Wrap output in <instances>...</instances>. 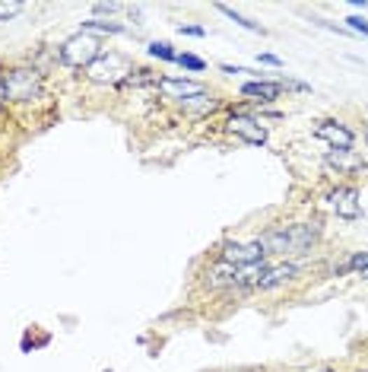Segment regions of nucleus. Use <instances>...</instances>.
I'll return each instance as SVG.
<instances>
[{
	"instance_id": "obj_24",
	"label": "nucleus",
	"mask_w": 368,
	"mask_h": 372,
	"mask_svg": "<svg viewBox=\"0 0 368 372\" xmlns=\"http://www.w3.org/2000/svg\"><path fill=\"white\" fill-rule=\"evenodd\" d=\"M3 102H7V74L0 70V109H3Z\"/></svg>"
},
{
	"instance_id": "obj_15",
	"label": "nucleus",
	"mask_w": 368,
	"mask_h": 372,
	"mask_svg": "<svg viewBox=\"0 0 368 372\" xmlns=\"http://www.w3.org/2000/svg\"><path fill=\"white\" fill-rule=\"evenodd\" d=\"M184 111H191V115H206V111H216L219 102L210 96H197V99H187V102H181Z\"/></svg>"
},
{
	"instance_id": "obj_4",
	"label": "nucleus",
	"mask_w": 368,
	"mask_h": 372,
	"mask_svg": "<svg viewBox=\"0 0 368 372\" xmlns=\"http://www.w3.org/2000/svg\"><path fill=\"white\" fill-rule=\"evenodd\" d=\"M130 74H134V64H130L124 55H118V51H108V55H102L92 67H89L86 76L92 83H102V86H121Z\"/></svg>"
},
{
	"instance_id": "obj_13",
	"label": "nucleus",
	"mask_w": 368,
	"mask_h": 372,
	"mask_svg": "<svg viewBox=\"0 0 368 372\" xmlns=\"http://www.w3.org/2000/svg\"><path fill=\"white\" fill-rule=\"evenodd\" d=\"M80 32H86V35H121V32H127V29L121 26V22H108V20H86L80 26Z\"/></svg>"
},
{
	"instance_id": "obj_18",
	"label": "nucleus",
	"mask_w": 368,
	"mask_h": 372,
	"mask_svg": "<svg viewBox=\"0 0 368 372\" xmlns=\"http://www.w3.org/2000/svg\"><path fill=\"white\" fill-rule=\"evenodd\" d=\"M16 13H22V4H20V0H0V22L13 20Z\"/></svg>"
},
{
	"instance_id": "obj_20",
	"label": "nucleus",
	"mask_w": 368,
	"mask_h": 372,
	"mask_svg": "<svg viewBox=\"0 0 368 372\" xmlns=\"http://www.w3.org/2000/svg\"><path fill=\"white\" fill-rule=\"evenodd\" d=\"M219 70H222V74H229V76H245V74H254V70L239 67V64H219ZM254 76H257V74H254ZM257 80H264V76H257Z\"/></svg>"
},
{
	"instance_id": "obj_12",
	"label": "nucleus",
	"mask_w": 368,
	"mask_h": 372,
	"mask_svg": "<svg viewBox=\"0 0 368 372\" xmlns=\"http://www.w3.org/2000/svg\"><path fill=\"white\" fill-rule=\"evenodd\" d=\"M295 274H299V264H292V261L276 264V268H267V270H264V277H260V280L254 283V289H273V287H283V283H289Z\"/></svg>"
},
{
	"instance_id": "obj_1",
	"label": "nucleus",
	"mask_w": 368,
	"mask_h": 372,
	"mask_svg": "<svg viewBox=\"0 0 368 372\" xmlns=\"http://www.w3.org/2000/svg\"><path fill=\"white\" fill-rule=\"evenodd\" d=\"M320 229L318 223H286V226H270L257 235L260 252L267 255H283V258H299L308 255L318 242Z\"/></svg>"
},
{
	"instance_id": "obj_2",
	"label": "nucleus",
	"mask_w": 368,
	"mask_h": 372,
	"mask_svg": "<svg viewBox=\"0 0 368 372\" xmlns=\"http://www.w3.org/2000/svg\"><path fill=\"white\" fill-rule=\"evenodd\" d=\"M102 55H105V51H102V41H99L96 35H86V32L70 35L61 48H57V57H61V64H67V67H76V70H83V67L89 70Z\"/></svg>"
},
{
	"instance_id": "obj_8",
	"label": "nucleus",
	"mask_w": 368,
	"mask_h": 372,
	"mask_svg": "<svg viewBox=\"0 0 368 372\" xmlns=\"http://www.w3.org/2000/svg\"><path fill=\"white\" fill-rule=\"evenodd\" d=\"M314 137L330 144V150H353L355 146L353 128H346L343 121H320L318 128H314Z\"/></svg>"
},
{
	"instance_id": "obj_9",
	"label": "nucleus",
	"mask_w": 368,
	"mask_h": 372,
	"mask_svg": "<svg viewBox=\"0 0 368 372\" xmlns=\"http://www.w3.org/2000/svg\"><path fill=\"white\" fill-rule=\"evenodd\" d=\"M330 207L337 210V216H343V220H359L362 214V200H359V191H355L353 185H340L334 188V191L327 194Z\"/></svg>"
},
{
	"instance_id": "obj_7",
	"label": "nucleus",
	"mask_w": 368,
	"mask_h": 372,
	"mask_svg": "<svg viewBox=\"0 0 368 372\" xmlns=\"http://www.w3.org/2000/svg\"><path fill=\"white\" fill-rule=\"evenodd\" d=\"M159 92L175 102H187V99L206 96V86L197 80H181V76H159Z\"/></svg>"
},
{
	"instance_id": "obj_17",
	"label": "nucleus",
	"mask_w": 368,
	"mask_h": 372,
	"mask_svg": "<svg viewBox=\"0 0 368 372\" xmlns=\"http://www.w3.org/2000/svg\"><path fill=\"white\" fill-rule=\"evenodd\" d=\"M175 64H181V67H184V70H191V74H200V70H206V61H204V57L187 55V51H184V55H178Z\"/></svg>"
},
{
	"instance_id": "obj_27",
	"label": "nucleus",
	"mask_w": 368,
	"mask_h": 372,
	"mask_svg": "<svg viewBox=\"0 0 368 372\" xmlns=\"http://www.w3.org/2000/svg\"><path fill=\"white\" fill-rule=\"evenodd\" d=\"M359 274H362V277H365V280H368V270H359Z\"/></svg>"
},
{
	"instance_id": "obj_25",
	"label": "nucleus",
	"mask_w": 368,
	"mask_h": 372,
	"mask_svg": "<svg viewBox=\"0 0 368 372\" xmlns=\"http://www.w3.org/2000/svg\"><path fill=\"white\" fill-rule=\"evenodd\" d=\"M115 4H96V7H92V13H96V16H102V13H115Z\"/></svg>"
},
{
	"instance_id": "obj_21",
	"label": "nucleus",
	"mask_w": 368,
	"mask_h": 372,
	"mask_svg": "<svg viewBox=\"0 0 368 372\" xmlns=\"http://www.w3.org/2000/svg\"><path fill=\"white\" fill-rule=\"evenodd\" d=\"M349 32H355V35H365L368 39V20H362V16H349Z\"/></svg>"
},
{
	"instance_id": "obj_19",
	"label": "nucleus",
	"mask_w": 368,
	"mask_h": 372,
	"mask_svg": "<svg viewBox=\"0 0 368 372\" xmlns=\"http://www.w3.org/2000/svg\"><path fill=\"white\" fill-rule=\"evenodd\" d=\"M343 270H368V252H359V255H353L346 268H340V274H343Z\"/></svg>"
},
{
	"instance_id": "obj_16",
	"label": "nucleus",
	"mask_w": 368,
	"mask_h": 372,
	"mask_svg": "<svg viewBox=\"0 0 368 372\" xmlns=\"http://www.w3.org/2000/svg\"><path fill=\"white\" fill-rule=\"evenodd\" d=\"M146 51H150L153 57H159V61H178V51L171 48L169 41H150V48Z\"/></svg>"
},
{
	"instance_id": "obj_10",
	"label": "nucleus",
	"mask_w": 368,
	"mask_h": 372,
	"mask_svg": "<svg viewBox=\"0 0 368 372\" xmlns=\"http://www.w3.org/2000/svg\"><path fill=\"white\" fill-rule=\"evenodd\" d=\"M324 165H327L330 172L353 179V175H359L362 169H365V159H362L355 150H327V156H324Z\"/></svg>"
},
{
	"instance_id": "obj_23",
	"label": "nucleus",
	"mask_w": 368,
	"mask_h": 372,
	"mask_svg": "<svg viewBox=\"0 0 368 372\" xmlns=\"http://www.w3.org/2000/svg\"><path fill=\"white\" fill-rule=\"evenodd\" d=\"M257 61L260 64H270V67H283V61L276 55H257Z\"/></svg>"
},
{
	"instance_id": "obj_14",
	"label": "nucleus",
	"mask_w": 368,
	"mask_h": 372,
	"mask_svg": "<svg viewBox=\"0 0 368 372\" xmlns=\"http://www.w3.org/2000/svg\"><path fill=\"white\" fill-rule=\"evenodd\" d=\"M216 10H219V13H222V16H229V20H232V22H239L241 29H248V32H260V35H264V29H260V22H254V20H248V16H241L239 10L225 7V4H216Z\"/></svg>"
},
{
	"instance_id": "obj_5",
	"label": "nucleus",
	"mask_w": 368,
	"mask_h": 372,
	"mask_svg": "<svg viewBox=\"0 0 368 372\" xmlns=\"http://www.w3.org/2000/svg\"><path fill=\"white\" fill-rule=\"evenodd\" d=\"M219 261L232 264V268H251V264L264 261V252H260L257 239L254 242H225L222 252H219Z\"/></svg>"
},
{
	"instance_id": "obj_3",
	"label": "nucleus",
	"mask_w": 368,
	"mask_h": 372,
	"mask_svg": "<svg viewBox=\"0 0 368 372\" xmlns=\"http://www.w3.org/2000/svg\"><path fill=\"white\" fill-rule=\"evenodd\" d=\"M45 92V74L38 67H13L7 70V99L10 102H35Z\"/></svg>"
},
{
	"instance_id": "obj_22",
	"label": "nucleus",
	"mask_w": 368,
	"mask_h": 372,
	"mask_svg": "<svg viewBox=\"0 0 368 372\" xmlns=\"http://www.w3.org/2000/svg\"><path fill=\"white\" fill-rule=\"evenodd\" d=\"M178 32H181V35H194V39H206V29L204 26H184V22H181V26H178Z\"/></svg>"
},
{
	"instance_id": "obj_6",
	"label": "nucleus",
	"mask_w": 368,
	"mask_h": 372,
	"mask_svg": "<svg viewBox=\"0 0 368 372\" xmlns=\"http://www.w3.org/2000/svg\"><path fill=\"white\" fill-rule=\"evenodd\" d=\"M225 128H229L232 137L245 140V144H251V146H264L267 144V128L251 115H232L229 121H225Z\"/></svg>"
},
{
	"instance_id": "obj_11",
	"label": "nucleus",
	"mask_w": 368,
	"mask_h": 372,
	"mask_svg": "<svg viewBox=\"0 0 368 372\" xmlns=\"http://www.w3.org/2000/svg\"><path fill=\"white\" fill-rule=\"evenodd\" d=\"M241 96L254 99V102H273V99L283 96V83H273V80H248V83H241Z\"/></svg>"
},
{
	"instance_id": "obj_26",
	"label": "nucleus",
	"mask_w": 368,
	"mask_h": 372,
	"mask_svg": "<svg viewBox=\"0 0 368 372\" xmlns=\"http://www.w3.org/2000/svg\"><path fill=\"white\" fill-rule=\"evenodd\" d=\"M314 372H337V369H327V366H324V369H314Z\"/></svg>"
}]
</instances>
